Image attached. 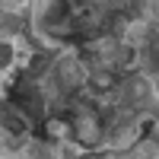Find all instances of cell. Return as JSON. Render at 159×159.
I'll use <instances>...</instances> for the list:
<instances>
[{
  "label": "cell",
  "mask_w": 159,
  "mask_h": 159,
  "mask_svg": "<svg viewBox=\"0 0 159 159\" xmlns=\"http://www.w3.org/2000/svg\"><path fill=\"white\" fill-rule=\"evenodd\" d=\"M57 76H61L64 89H76L83 83V67H80V61H64L57 67Z\"/></svg>",
  "instance_id": "obj_2"
},
{
  "label": "cell",
  "mask_w": 159,
  "mask_h": 159,
  "mask_svg": "<svg viewBox=\"0 0 159 159\" xmlns=\"http://www.w3.org/2000/svg\"><path fill=\"white\" fill-rule=\"evenodd\" d=\"M10 61H13V45L3 42V45H0V73L7 70V64H10Z\"/></svg>",
  "instance_id": "obj_4"
},
{
  "label": "cell",
  "mask_w": 159,
  "mask_h": 159,
  "mask_svg": "<svg viewBox=\"0 0 159 159\" xmlns=\"http://www.w3.org/2000/svg\"><path fill=\"white\" fill-rule=\"evenodd\" d=\"M89 86L96 89V92H115L118 89V80H115L111 70H96V73L89 76Z\"/></svg>",
  "instance_id": "obj_3"
},
{
  "label": "cell",
  "mask_w": 159,
  "mask_h": 159,
  "mask_svg": "<svg viewBox=\"0 0 159 159\" xmlns=\"http://www.w3.org/2000/svg\"><path fill=\"white\" fill-rule=\"evenodd\" d=\"M67 130H73V137L83 143V147H92V143H99V137H102V121H99L96 111L76 108L67 118Z\"/></svg>",
  "instance_id": "obj_1"
}]
</instances>
